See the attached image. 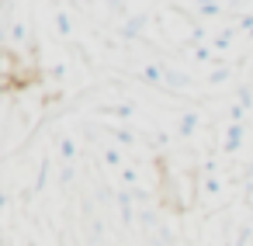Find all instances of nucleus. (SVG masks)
<instances>
[{
	"instance_id": "f257e3e1",
	"label": "nucleus",
	"mask_w": 253,
	"mask_h": 246,
	"mask_svg": "<svg viewBox=\"0 0 253 246\" xmlns=\"http://www.w3.org/2000/svg\"><path fill=\"white\" fill-rule=\"evenodd\" d=\"M194 128H198V118H194V115H184V122H180V135H191Z\"/></svg>"
},
{
	"instance_id": "f03ea898",
	"label": "nucleus",
	"mask_w": 253,
	"mask_h": 246,
	"mask_svg": "<svg viewBox=\"0 0 253 246\" xmlns=\"http://www.w3.org/2000/svg\"><path fill=\"white\" fill-rule=\"evenodd\" d=\"M201 14H205V18H211V14H218V7H215V4H205V7H201Z\"/></svg>"
}]
</instances>
